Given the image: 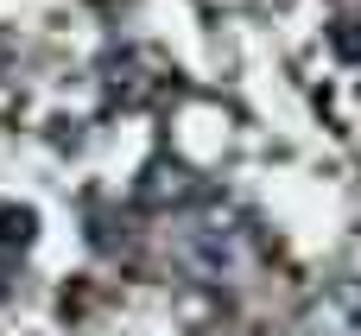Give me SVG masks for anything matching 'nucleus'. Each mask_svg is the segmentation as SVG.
<instances>
[{"label":"nucleus","mask_w":361,"mask_h":336,"mask_svg":"<svg viewBox=\"0 0 361 336\" xmlns=\"http://www.w3.org/2000/svg\"><path fill=\"white\" fill-rule=\"evenodd\" d=\"M32 248V210H13V203H0V292L13 286V267H19V254Z\"/></svg>","instance_id":"1"}]
</instances>
